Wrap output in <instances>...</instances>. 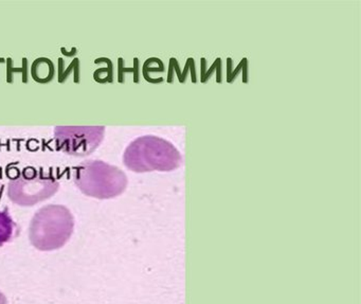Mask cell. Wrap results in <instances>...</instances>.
Returning a JSON list of instances; mask_svg holds the SVG:
<instances>
[{"instance_id":"6","label":"cell","mask_w":361,"mask_h":304,"mask_svg":"<svg viewBox=\"0 0 361 304\" xmlns=\"http://www.w3.org/2000/svg\"><path fill=\"white\" fill-rule=\"evenodd\" d=\"M18 232V224L10 215L8 208L0 210V247L11 242Z\"/></svg>"},{"instance_id":"1","label":"cell","mask_w":361,"mask_h":304,"mask_svg":"<svg viewBox=\"0 0 361 304\" xmlns=\"http://www.w3.org/2000/svg\"><path fill=\"white\" fill-rule=\"evenodd\" d=\"M183 162V155L170 141L152 135L135 139L123 154V164L136 173L171 172Z\"/></svg>"},{"instance_id":"7","label":"cell","mask_w":361,"mask_h":304,"mask_svg":"<svg viewBox=\"0 0 361 304\" xmlns=\"http://www.w3.org/2000/svg\"><path fill=\"white\" fill-rule=\"evenodd\" d=\"M0 304H8V299L5 293L0 291Z\"/></svg>"},{"instance_id":"2","label":"cell","mask_w":361,"mask_h":304,"mask_svg":"<svg viewBox=\"0 0 361 304\" xmlns=\"http://www.w3.org/2000/svg\"><path fill=\"white\" fill-rule=\"evenodd\" d=\"M75 231V217L63 205H47L31 219L29 238L41 251L58 250L66 245Z\"/></svg>"},{"instance_id":"3","label":"cell","mask_w":361,"mask_h":304,"mask_svg":"<svg viewBox=\"0 0 361 304\" xmlns=\"http://www.w3.org/2000/svg\"><path fill=\"white\" fill-rule=\"evenodd\" d=\"M73 181L84 195L98 200L117 197L128 185L123 171L102 160H87L75 166Z\"/></svg>"},{"instance_id":"4","label":"cell","mask_w":361,"mask_h":304,"mask_svg":"<svg viewBox=\"0 0 361 304\" xmlns=\"http://www.w3.org/2000/svg\"><path fill=\"white\" fill-rule=\"evenodd\" d=\"M60 189V183L51 171L28 166L10 179L7 195L18 206L31 207L49 200Z\"/></svg>"},{"instance_id":"5","label":"cell","mask_w":361,"mask_h":304,"mask_svg":"<svg viewBox=\"0 0 361 304\" xmlns=\"http://www.w3.org/2000/svg\"><path fill=\"white\" fill-rule=\"evenodd\" d=\"M105 126H56V150L67 155L86 157L94 153L104 139Z\"/></svg>"}]
</instances>
